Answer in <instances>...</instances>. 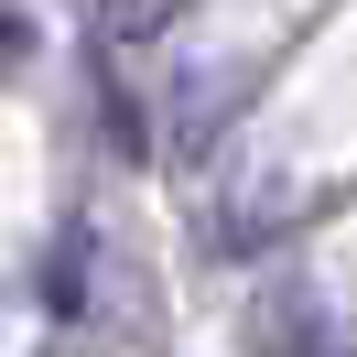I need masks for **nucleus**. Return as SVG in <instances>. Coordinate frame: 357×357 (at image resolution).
<instances>
[{"instance_id":"nucleus-1","label":"nucleus","mask_w":357,"mask_h":357,"mask_svg":"<svg viewBox=\"0 0 357 357\" xmlns=\"http://www.w3.org/2000/svg\"><path fill=\"white\" fill-rule=\"evenodd\" d=\"M152 11H162V0H98V22H109V33H141Z\"/></svg>"}]
</instances>
